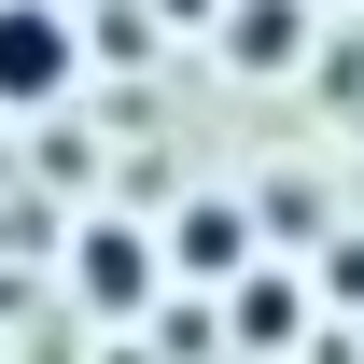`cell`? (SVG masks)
<instances>
[{
  "instance_id": "6da1fadb",
  "label": "cell",
  "mask_w": 364,
  "mask_h": 364,
  "mask_svg": "<svg viewBox=\"0 0 364 364\" xmlns=\"http://www.w3.org/2000/svg\"><path fill=\"white\" fill-rule=\"evenodd\" d=\"M56 70H70V28L43 0H0V98H43Z\"/></svg>"
},
{
  "instance_id": "7a4b0ae2",
  "label": "cell",
  "mask_w": 364,
  "mask_h": 364,
  "mask_svg": "<svg viewBox=\"0 0 364 364\" xmlns=\"http://www.w3.org/2000/svg\"><path fill=\"white\" fill-rule=\"evenodd\" d=\"M182 267H238V210H182Z\"/></svg>"
},
{
  "instance_id": "3957f363",
  "label": "cell",
  "mask_w": 364,
  "mask_h": 364,
  "mask_svg": "<svg viewBox=\"0 0 364 364\" xmlns=\"http://www.w3.org/2000/svg\"><path fill=\"white\" fill-rule=\"evenodd\" d=\"M238 336H252V350H280V336H294V294H280V280H252V294H238Z\"/></svg>"
},
{
  "instance_id": "277c9868",
  "label": "cell",
  "mask_w": 364,
  "mask_h": 364,
  "mask_svg": "<svg viewBox=\"0 0 364 364\" xmlns=\"http://www.w3.org/2000/svg\"><path fill=\"white\" fill-rule=\"evenodd\" d=\"M85 280L98 294H140V238H85Z\"/></svg>"
},
{
  "instance_id": "5b68a950",
  "label": "cell",
  "mask_w": 364,
  "mask_h": 364,
  "mask_svg": "<svg viewBox=\"0 0 364 364\" xmlns=\"http://www.w3.org/2000/svg\"><path fill=\"white\" fill-rule=\"evenodd\" d=\"M168 14H210V0H168Z\"/></svg>"
}]
</instances>
